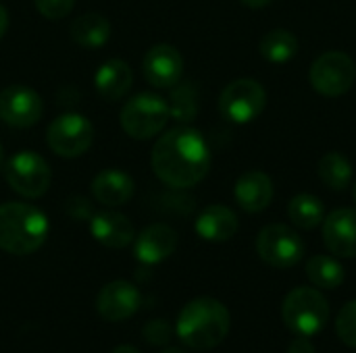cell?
I'll list each match as a JSON object with an SVG mask.
<instances>
[{"label": "cell", "instance_id": "obj_1", "mask_svg": "<svg viewBox=\"0 0 356 353\" xmlns=\"http://www.w3.org/2000/svg\"><path fill=\"white\" fill-rule=\"evenodd\" d=\"M154 175L173 189L198 185L211 169V150L200 131L173 127L163 133L152 148Z\"/></svg>", "mask_w": 356, "mask_h": 353}, {"label": "cell", "instance_id": "obj_24", "mask_svg": "<svg viewBox=\"0 0 356 353\" xmlns=\"http://www.w3.org/2000/svg\"><path fill=\"white\" fill-rule=\"evenodd\" d=\"M319 179L334 191H344L353 183V164L340 152H327L319 160Z\"/></svg>", "mask_w": 356, "mask_h": 353}, {"label": "cell", "instance_id": "obj_8", "mask_svg": "<svg viewBox=\"0 0 356 353\" xmlns=\"http://www.w3.org/2000/svg\"><path fill=\"white\" fill-rule=\"evenodd\" d=\"M94 141L92 123L77 112L58 114L46 131L48 148L60 158H77L90 150Z\"/></svg>", "mask_w": 356, "mask_h": 353}, {"label": "cell", "instance_id": "obj_16", "mask_svg": "<svg viewBox=\"0 0 356 353\" xmlns=\"http://www.w3.org/2000/svg\"><path fill=\"white\" fill-rule=\"evenodd\" d=\"M177 248V233L163 223L146 227L134 243V254L142 264H159L167 260Z\"/></svg>", "mask_w": 356, "mask_h": 353}, {"label": "cell", "instance_id": "obj_13", "mask_svg": "<svg viewBox=\"0 0 356 353\" xmlns=\"http://www.w3.org/2000/svg\"><path fill=\"white\" fill-rule=\"evenodd\" d=\"M144 77L154 87H173L181 81L184 75V58L177 48L169 44L152 46L142 62Z\"/></svg>", "mask_w": 356, "mask_h": 353}, {"label": "cell", "instance_id": "obj_37", "mask_svg": "<svg viewBox=\"0 0 356 353\" xmlns=\"http://www.w3.org/2000/svg\"><path fill=\"white\" fill-rule=\"evenodd\" d=\"M353 193H355V200H356V183H355V191H353Z\"/></svg>", "mask_w": 356, "mask_h": 353}, {"label": "cell", "instance_id": "obj_28", "mask_svg": "<svg viewBox=\"0 0 356 353\" xmlns=\"http://www.w3.org/2000/svg\"><path fill=\"white\" fill-rule=\"evenodd\" d=\"M33 4H35L38 12L44 19L58 21V19H65L71 12L75 0H33Z\"/></svg>", "mask_w": 356, "mask_h": 353}, {"label": "cell", "instance_id": "obj_2", "mask_svg": "<svg viewBox=\"0 0 356 353\" xmlns=\"http://www.w3.org/2000/svg\"><path fill=\"white\" fill-rule=\"evenodd\" d=\"M229 310L215 298H196L179 312L177 337L192 350L204 352L221 345L229 333Z\"/></svg>", "mask_w": 356, "mask_h": 353}, {"label": "cell", "instance_id": "obj_4", "mask_svg": "<svg viewBox=\"0 0 356 353\" xmlns=\"http://www.w3.org/2000/svg\"><path fill=\"white\" fill-rule=\"evenodd\" d=\"M282 316L290 331L302 337H313L327 325L330 302L319 289L296 287L286 295Z\"/></svg>", "mask_w": 356, "mask_h": 353}, {"label": "cell", "instance_id": "obj_3", "mask_svg": "<svg viewBox=\"0 0 356 353\" xmlns=\"http://www.w3.org/2000/svg\"><path fill=\"white\" fill-rule=\"evenodd\" d=\"M50 233L46 214L25 202L0 204V250L13 256L38 252Z\"/></svg>", "mask_w": 356, "mask_h": 353}, {"label": "cell", "instance_id": "obj_25", "mask_svg": "<svg viewBox=\"0 0 356 353\" xmlns=\"http://www.w3.org/2000/svg\"><path fill=\"white\" fill-rule=\"evenodd\" d=\"M309 281L319 289H338L344 283V266L332 256H313L307 264Z\"/></svg>", "mask_w": 356, "mask_h": 353}, {"label": "cell", "instance_id": "obj_35", "mask_svg": "<svg viewBox=\"0 0 356 353\" xmlns=\"http://www.w3.org/2000/svg\"><path fill=\"white\" fill-rule=\"evenodd\" d=\"M161 353H186L184 350H177V347H167L165 352H161Z\"/></svg>", "mask_w": 356, "mask_h": 353}, {"label": "cell", "instance_id": "obj_5", "mask_svg": "<svg viewBox=\"0 0 356 353\" xmlns=\"http://www.w3.org/2000/svg\"><path fill=\"white\" fill-rule=\"evenodd\" d=\"M169 119L171 112L167 100L150 92L136 94L121 108V127L134 139H150L159 135Z\"/></svg>", "mask_w": 356, "mask_h": 353}, {"label": "cell", "instance_id": "obj_15", "mask_svg": "<svg viewBox=\"0 0 356 353\" xmlns=\"http://www.w3.org/2000/svg\"><path fill=\"white\" fill-rule=\"evenodd\" d=\"M90 231L100 246L111 250H123L136 239V229L131 221L117 210H104L94 214L90 218Z\"/></svg>", "mask_w": 356, "mask_h": 353}, {"label": "cell", "instance_id": "obj_29", "mask_svg": "<svg viewBox=\"0 0 356 353\" xmlns=\"http://www.w3.org/2000/svg\"><path fill=\"white\" fill-rule=\"evenodd\" d=\"M142 335L150 345H165V343H169L173 331H171V325L167 320H150L144 327Z\"/></svg>", "mask_w": 356, "mask_h": 353}, {"label": "cell", "instance_id": "obj_22", "mask_svg": "<svg viewBox=\"0 0 356 353\" xmlns=\"http://www.w3.org/2000/svg\"><path fill=\"white\" fill-rule=\"evenodd\" d=\"M259 50L265 60L273 64H284L298 54V40L288 29H271L261 37Z\"/></svg>", "mask_w": 356, "mask_h": 353}, {"label": "cell", "instance_id": "obj_17", "mask_svg": "<svg viewBox=\"0 0 356 353\" xmlns=\"http://www.w3.org/2000/svg\"><path fill=\"white\" fill-rule=\"evenodd\" d=\"M234 196L242 210L250 214L263 212L273 200V181L263 171H246L236 181Z\"/></svg>", "mask_w": 356, "mask_h": 353}, {"label": "cell", "instance_id": "obj_34", "mask_svg": "<svg viewBox=\"0 0 356 353\" xmlns=\"http://www.w3.org/2000/svg\"><path fill=\"white\" fill-rule=\"evenodd\" d=\"M111 353H140L136 347H131V345H119V347H115Z\"/></svg>", "mask_w": 356, "mask_h": 353}, {"label": "cell", "instance_id": "obj_27", "mask_svg": "<svg viewBox=\"0 0 356 353\" xmlns=\"http://www.w3.org/2000/svg\"><path fill=\"white\" fill-rule=\"evenodd\" d=\"M336 333H338V337L342 339L344 345L356 350V300L348 302L340 310V314L336 318Z\"/></svg>", "mask_w": 356, "mask_h": 353}, {"label": "cell", "instance_id": "obj_10", "mask_svg": "<svg viewBox=\"0 0 356 353\" xmlns=\"http://www.w3.org/2000/svg\"><path fill=\"white\" fill-rule=\"evenodd\" d=\"M257 252L273 268H292L305 258L302 237L286 225H269L257 237Z\"/></svg>", "mask_w": 356, "mask_h": 353}, {"label": "cell", "instance_id": "obj_36", "mask_svg": "<svg viewBox=\"0 0 356 353\" xmlns=\"http://www.w3.org/2000/svg\"><path fill=\"white\" fill-rule=\"evenodd\" d=\"M4 169V150H2V144H0V171Z\"/></svg>", "mask_w": 356, "mask_h": 353}, {"label": "cell", "instance_id": "obj_6", "mask_svg": "<svg viewBox=\"0 0 356 353\" xmlns=\"http://www.w3.org/2000/svg\"><path fill=\"white\" fill-rule=\"evenodd\" d=\"M4 179L8 187L21 198L35 200L48 191L52 173H50L48 162L40 154L23 150L10 156L8 162L4 164Z\"/></svg>", "mask_w": 356, "mask_h": 353}, {"label": "cell", "instance_id": "obj_19", "mask_svg": "<svg viewBox=\"0 0 356 353\" xmlns=\"http://www.w3.org/2000/svg\"><path fill=\"white\" fill-rule=\"evenodd\" d=\"M238 227H240V221L236 212L223 204H213L204 208L200 216L196 218V233L204 241H213V243L229 241L238 233Z\"/></svg>", "mask_w": 356, "mask_h": 353}, {"label": "cell", "instance_id": "obj_23", "mask_svg": "<svg viewBox=\"0 0 356 353\" xmlns=\"http://www.w3.org/2000/svg\"><path fill=\"white\" fill-rule=\"evenodd\" d=\"M288 216L298 229H315L325 218V206L323 202L313 193H298L288 204Z\"/></svg>", "mask_w": 356, "mask_h": 353}, {"label": "cell", "instance_id": "obj_26", "mask_svg": "<svg viewBox=\"0 0 356 353\" xmlns=\"http://www.w3.org/2000/svg\"><path fill=\"white\" fill-rule=\"evenodd\" d=\"M171 119L179 123H190L198 114V92L192 83H177L173 85L171 104H169Z\"/></svg>", "mask_w": 356, "mask_h": 353}, {"label": "cell", "instance_id": "obj_30", "mask_svg": "<svg viewBox=\"0 0 356 353\" xmlns=\"http://www.w3.org/2000/svg\"><path fill=\"white\" fill-rule=\"evenodd\" d=\"M65 210L73 221H90L94 216L92 204L83 196H71L65 204Z\"/></svg>", "mask_w": 356, "mask_h": 353}, {"label": "cell", "instance_id": "obj_33", "mask_svg": "<svg viewBox=\"0 0 356 353\" xmlns=\"http://www.w3.org/2000/svg\"><path fill=\"white\" fill-rule=\"evenodd\" d=\"M242 4H246L248 8H265V6H269L273 0H240Z\"/></svg>", "mask_w": 356, "mask_h": 353}, {"label": "cell", "instance_id": "obj_14", "mask_svg": "<svg viewBox=\"0 0 356 353\" xmlns=\"http://www.w3.org/2000/svg\"><path fill=\"white\" fill-rule=\"evenodd\" d=\"M323 241L340 258H356V210L338 208L323 218Z\"/></svg>", "mask_w": 356, "mask_h": 353}, {"label": "cell", "instance_id": "obj_18", "mask_svg": "<svg viewBox=\"0 0 356 353\" xmlns=\"http://www.w3.org/2000/svg\"><path fill=\"white\" fill-rule=\"evenodd\" d=\"M134 191H136L134 179L119 169H106L98 173L92 181L94 200L108 208L125 206L134 198Z\"/></svg>", "mask_w": 356, "mask_h": 353}, {"label": "cell", "instance_id": "obj_7", "mask_svg": "<svg viewBox=\"0 0 356 353\" xmlns=\"http://www.w3.org/2000/svg\"><path fill=\"white\" fill-rule=\"evenodd\" d=\"M309 79H311L313 89L325 98L344 96L356 81L355 60L346 52H340V50L323 52L311 64Z\"/></svg>", "mask_w": 356, "mask_h": 353}, {"label": "cell", "instance_id": "obj_11", "mask_svg": "<svg viewBox=\"0 0 356 353\" xmlns=\"http://www.w3.org/2000/svg\"><path fill=\"white\" fill-rule=\"evenodd\" d=\"M44 114V102L38 92L23 83H13L6 85L0 92V119L2 123L17 127V129H27L33 127Z\"/></svg>", "mask_w": 356, "mask_h": 353}, {"label": "cell", "instance_id": "obj_31", "mask_svg": "<svg viewBox=\"0 0 356 353\" xmlns=\"http://www.w3.org/2000/svg\"><path fill=\"white\" fill-rule=\"evenodd\" d=\"M288 353H315V347H313V343L307 337L300 335V339H296V341L290 343Z\"/></svg>", "mask_w": 356, "mask_h": 353}, {"label": "cell", "instance_id": "obj_32", "mask_svg": "<svg viewBox=\"0 0 356 353\" xmlns=\"http://www.w3.org/2000/svg\"><path fill=\"white\" fill-rule=\"evenodd\" d=\"M6 29H8V12H6V8L0 4V40H2V35L6 33Z\"/></svg>", "mask_w": 356, "mask_h": 353}, {"label": "cell", "instance_id": "obj_9", "mask_svg": "<svg viewBox=\"0 0 356 353\" xmlns=\"http://www.w3.org/2000/svg\"><path fill=\"white\" fill-rule=\"evenodd\" d=\"M267 104L265 87L254 79H236L219 96L221 114L238 125L254 121Z\"/></svg>", "mask_w": 356, "mask_h": 353}, {"label": "cell", "instance_id": "obj_21", "mask_svg": "<svg viewBox=\"0 0 356 353\" xmlns=\"http://www.w3.org/2000/svg\"><path fill=\"white\" fill-rule=\"evenodd\" d=\"M69 33H71L73 42H77L83 48H100L111 37V23L104 15L86 12V15L73 19Z\"/></svg>", "mask_w": 356, "mask_h": 353}, {"label": "cell", "instance_id": "obj_12", "mask_svg": "<svg viewBox=\"0 0 356 353\" xmlns=\"http://www.w3.org/2000/svg\"><path fill=\"white\" fill-rule=\"evenodd\" d=\"M140 291L129 281L106 283L96 298V312L106 322H123L140 310Z\"/></svg>", "mask_w": 356, "mask_h": 353}, {"label": "cell", "instance_id": "obj_20", "mask_svg": "<svg viewBox=\"0 0 356 353\" xmlns=\"http://www.w3.org/2000/svg\"><path fill=\"white\" fill-rule=\"evenodd\" d=\"M94 85H96V92L106 102H117L134 85L131 67L121 58H111L98 67V71L94 75Z\"/></svg>", "mask_w": 356, "mask_h": 353}]
</instances>
